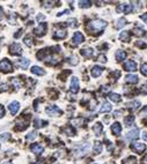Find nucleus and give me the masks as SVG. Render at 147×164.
<instances>
[{
    "instance_id": "1",
    "label": "nucleus",
    "mask_w": 147,
    "mask_h": 164,
    "mask_svg": "<svg viewBox=\"0 0 147 164\" xmlns=\"http://www.w3.org/2000/svg\"><path fill=\"white\" fill-rule=\"evenodd\" d=\"M105 27H107V22H105L104 20L96 19V20H92V21L88 23L87 29H88L89 31H92L93 34H98V33H101Z\"/></svg>"
},
{
    "instance_id": "2",
    "label": "nucleus",
    "mask_w": 147,
    "mask_h": 164,
    "mask_svg": "<svg viewBox=\"0 0 147 164\" xmlns=\"http://www.w3.org/2000/svg\"><path fill=\"white\" fill-rule=\"evenodd\" d=\"M0 72H4V73L13 72V66H12V63L8 59H2L0 61Z\"/></svg>"
},
{
    "instance_id": "3",
    "label": "nucleus",
    "mask_w": 147,
    "mask_h": 164,
    "mask_svg": "<svg viewBox=\"0 0 147 164\" xmlns=\"http://www.w3.org/2000/svg\"><path fill=\"white\" fill-rule=\"evenodd\" d=\"M89 149H90V144L86 142V143H84V144H81V146H79V147L75 149V155H76L78 157L85 156L86 154L89 152Z\"/></svg>"
},
{
    "instance_id": "4",
    "label": "nucleus",
    "mask_w": 147,
    "mask_h": 164,
    "mask_svg": "<svg viewBox=\"0 0 147 164\" xmlns=\"http://www.w3.org/2000/svg\"><path fill=\"white\" fill-rule=\"evenodd\" d=\"M46 114L51 116V117H56V116H59L62 114V110L59 109L57 105H49L46 109H45Z\"/></svg>"
},
{
    "instance_id": "5",
    "label": "nucleus",
    "mask_w": 147,
    "mask_h": 164,
    "mask_svg": "<svg viewBox=\"0 0 147 164\" xmlns=\"http://www.w3.org/2000/svg\"><path fill=\"white\" fill-rule=\"evenodd\" d=\"M23 50H22L21 45L19 43H13L10 46V53L13 55H21Z\"/></svg>"
},
{
    "instance_id": "6",
    "label": "nucleus",
    "mask_w": 147,
    "mask_h": 164,
    "mask_svg": "<svg viewBox=\"0 0 147 164\" xmlns=\"http://www.w3.org/2000/svg\"><path fill=\"white\" fill-rule=\"evenodd\" d=\"M46 29H48L46 23H40V26L36 27V28L34 29V34H35L36 36H38V37H42V36H44L45 33H46Z\"/></svg>"
},
{
    "instance_id": "7",
    "label": "nucleus",
    "mask_w": 147,
    "mask_h": 164,
    "mask_svg": "<svg viewBox=\"0 0 147 164\" xmlns=\"http://www.w3.org/2000/svg\"><path fill=\"white\" fill-rule=\"evenodd\" d=\"M133 11V5H127V4H121L118 5L117 7V12L118 13H125V14H129Z\"/></svg>"
},
{
    "instance_id": "8",
    "label": "nucleus",
    "mask_w": 147,
    "mask_h": 164,
    "mask_svg": "<svg viewBox=\"0 0 147 164\" xmlns=\"http://www.w3.org/2000/svg\"><path fill=\"white\" fill-rule=\"evenodd\" d=\"M79 89H80V82H79V79L73 77L72 79H71V88H70V90H71V93L76 94V93L79 91Z\"/></svg>"
},
{
    "instance_id": "9",
    "label": "nucleus",
    "mask_w": 147,
    "mask_h": 164,
    "mask_svg": "<svg viewBox=\"0 0 147 164\" xmlns=\"http://www.w3.org/2000/svg\"><path fill=\"white\" fill-rule=\"evenodd\" d=\"M131 149L135 150L137 154H141L146 150V146H145V143L135 142L133 144H131Z\"/></svg>"
},
{
    "instance_id": "10",
    "label": "nucleus",
    "mask_w": 147,
    "mask_h": 164,
    "mask_svg": "<svg viewBox=\"0 0 147 164\" xmlns=\"http://www.w3.org/2000/svg\"><path fill=\"white\" fill-rule=\"evenodd\" d=\"M139 133H140L139 128H133L132 131H130L125 135V140H127V141L136 140V139H138V138H139Z\"/></svg>"
},
{
    "instance_id": "11",
    "label": "nucleus",
    "mask_w": 147,
    "mask_h": 164,
    "mask_svg": "<svg viewBox=\"0 0 147 164\" xmlns=\"http://www.w3.org/2000/svg\"><path fill=\"white\" fill-rule=\"evenodd\" d=\"M8 110H10V112H11L13 116H15L19 111H20V103L18 102V101H13L10 103V105H8Z\"/></svg>"
},
{
    "instance_id": "12",
    "label": "nucleus",
    "mask_w": 147,
    "mask_h": 164,
    "mask_svg": "<svg viewBox=\"0 0 147 164\" xmlns=\"http://www.w3.org/2000/svg\"><path fill=\"white\" fill-rule=\"evenodd\" d=\"M124 71H127V72H136L137 71V64L136 61H133V60H127L124 63Z\"/></svg>"
},
{
    "instance_id": "13",
    "label": "nucleus",
    "mask_w": 147,
    "mask_h": 164,
    "mask_svg": "<svg viewBox=\"0 0 147 164\" xmlns=\"http://www.w3.org/2000/svg\"><path fill=\"white\" fill-rule=\"evenodd\" d=\"M15 64H16V66L21 67L22 69H27L28 66L30 65V60L27 59V58H21V59H18V60L15 61Z\"/></svg>"
},
{
    "instance_id": "14",
    "label": "nucleus",
    "mask_w": 147,
    "mask_h": 164,
    "mask_svg": "<svg viewBox=\"0 0 147 164\" xmlns=\"http://www.w3.org/2000/svg\"><path fill=\"white\" fill-rule=\"evenodd\" d=\"M84 41H85V37H84V35H82V33H80V31L74 33L73 38H72V42H73V44H75V45H79V44L82 43Z\"/></svg>"
},
{
    "instance_id": "15",
    "label": "nucleus",
    "mask_w": 147,
    "mask_h": 164,
    "mask_svg": "<svg viewBox=\"0 0 147 164\" xmlns=\"http://www.w3.org/2000/svg\"><path fill=\"white\" fill-rule=\"evenodd\" d=\"M30 150L35 155H41L44 152V147H43L42 144H38V143H32V146H30Z\"/></svg>"
},
{
    "instance_id": "16",
    "label": "nucleus",
    "mask_w": 147,
    "mask_h": 164,
    "mask_svg": "<svg viewBox=\"0 0 147 164\" xmlns=\"http://www.w3.org/2000/svg\"><path fill=\"white\" fill-rule=\"evenodd\" d=\"M66 36H67V31L65 29H58L53 34V38H56V39H63Z\"/></svg>"
},
{
    "instance_id": "17",
    "label": "nucleus",
    "mask_w": 147,
    "mask_h": 164,
    "mask_svg": "<svg viewBox=\"0 0 147 164\" xmlns=\"http://www.w3.org/2000/svg\"><path fill=\"white\" fill-rule=\"evenodd\" d=\"M90 73H92V77H98L102 73H103V68L101 67V66H94L93 68H92V71H90Z\"/></svg>"
},
{
    "instance_id": "18",
    "label": "nucleus",
    "mask_w": 147,
    "mask_h": 164,
    "mask_svg": "<svg viewBox=\"0 0 147 164\" xmlns=\"http://www.w3.org/2000/svg\"><path fill=\"white\" fill-rule=\"evenodd\" d=\"M80 53L82 55V57L85 58H92L93 55H94V50L92 47H85L80 51Z\"/></svg>"
},
{
    "instance_id": "19",
    "label": "nucleus",
    "mask_w": 147,
    "mask_h": 164,
    "mask_svg": "<svg viewBox=\"0 0 147 164\" xmlns=\"http://www.w3.org/2000/svg\"><path fill=\"white\" fill-rule=\"evenodd\" d=\"M125 81L127 83H132V85H136L139 81V77H137L136 74H127L125 77Z\"/></svg>"
},
{
    "instance_id": "20",
    "label": "nucleus",
    "mask_w": 147,
    "mask_h": 164,
    "mask_svg": "<svg viewBox=\"0 0 147 164\" xmlns=\"http://www.w3.org/2000/svg\"><path fill=\"white\" fill-rule=\"evenodd\" d=\"M111 132L115 134V135H119L121 134V132H122V125L119 124V122H114L112 125H111Z\"/></svg>"
},
{
    "instance_id": "21",
    "label": "nucleus",
    "mask_w": 147,
    "mask_h": 164,
    "mask_svg": "<svg viewBox=\"0 0 147 164\" xmlns=\"http://www.w3.org/2000/svg\"><path fill=\"white\" fill-rule=\"evenodd\" d=\"M93 131H94L95 135L100 136L102 134V132H103V125L101 122H96L94 126H93Z\"/></svg>"
},
{
    "instance_id": "22",
    "label": "nucleus",
    "mask_w": 147,
    "mask_h": 164,
    "mask_svg": "<svg viewBox=\"0 0 147 164\" xmlns=\"http://www.w3.org/2000/svg\"><path fill=\"white\" fill-rule=\"evenodd\" d=\"M130 38H131V33L127 30H124L119 34V39L123 42H130Z\"/></svg>"
},
{
    "instance_id": "23",
    "label": "nucleus",
    "mask_w": 147,
    "mask_h": 164,
    "mask_svg": "<svg viewBox=\"0 0 147 164\" xmlns=\"http://www.w3.org/2000/svg\"><path fill=\"white\" fill-rule=\"evenodd\" d=\"M30 71H32V74H35V75H40V77H42V75L45 74V71H44L43 68H41V67H38V66H32Z\"/></svg>"
},
{
    "instance_id": "24",
    "label": "nucleus",
    "mask_w": 147,
    "mask_h": 164,
    "mask_svg": "<svg viewBox=\"0 0 147 164\" xmlns=\"http://www.w3.org/2000/svg\"><path fill=\"white\" fill-rule=\"evenodd\" d=\"M126 106H127L130 110H132V111H137V110L141 106V104H140V102H138V101H133V102L127 103Z\"/></svg>"
},
{
    "instance_id": "25",
    "label": "nucleus",
    "mask_w": 147,
    "mask_h": 164,
    "mask_svg": "<svg viewBox=\"0 0 147 164\" xmlns=\"http://www.w3.org/2000/svg\"><path fill=\"white\" fill-rule=\"evenodd\" d=\"M116 60L117 61H123V60H125L126 58V52L125 51H123V50H118L117 52H116Z\"/></svg>"
},
{
    "instance_id": "26",
    "label": "nucleus",
    "mask_w": 147,
    "mask_h": 164,
    "mask_svg": "<svg viewBox=\"0 0 147 164\" xmlns=\"http://www.w3.org/2000/svg\"><path fill=\"white\" fill-rule=\"evenodd\" d=\"M111 110H112V108H111V104H110V103H108V102H104V103L102 104L101 109H100V112H101V113H107V112H110Z\"/></svg>"
},
{
    "instance_id": "27",
    "label": "nucleus",
    "mask_w": 147,
    "mask_h": 164,
    "mask_svg": "<svg viewBox=\"0 0 147 164\" xmlns=\"http://www.w3.org/2000/svg\"><path fill=\"white\" fill-rule=\"evenodd\" d=\"M102 143L100 142V141H95L94 142V146H93V150H94L95 154H100L102 153Z\"/></svg>"
},
{
    "instance_id": "28",
    "label": "nucleus",
    "mask_w": 147,
    "mask_h": 164,
    "mask_svg": "<svg viewBox=\"0 0 147 164\" xmlns=\"http://www.w3.org/2000/svg\"><path fill=\"white\" fill-rule=\"evenodd\" d=\"M133 122H135V116H127V117L124 118V124H125L126 127L132 126Z\"/></svg>"
},
{
    "instance_id": "29",
    "label": "nucleus",
    "mask_w": 147,
    "mask_h": 164,
    "mask_svg": "<svg viewBox=\"0 0 147 164\" xmlns=\"http://www.w3.org/2000/svg\"><path fill=\"white\" fill-rule=\"evenodd\" d=\"M109 98L111 99L112 102H115V103H119V102L122 101L121 95H118V94H116V93H111V94L109 95Z\"/></svg>"
},
{
    "instance_id": "30",
    "label": "nucleus",
    "mask_w": 147,
    "mask_h": 164,
    "mask_svg": "<svg viewBox=\"0 0 147 164\" xmlns=\"http://www.w3.org/2000/svg\"><path fill=\"white\" fill-rule=\"evenodd\" d=\"M36 138H37V132L36 131H32L30 133H28L26 135V140L27 141H34Z\"/></svg>"
},
{
    "instance_id": "31",
    "label": "nucleus",
    "mask_w": 147,
    "mask_h": 164,
    "mask_svg": "<svg viewBox=\"0 0 147 164\" xmlns=\"http://www.w3.org/2000/svg\"><path fill=\"white\" fill-rule=\"evenodd\" d=\"M127 24V21H126L125 17H121V19H118V21H117V28L118 29H121V28H123L124 26Z\"/></svg>"
},
{
    "instance_id": "32",
    "label": "nucleus",
    "mask_w": 147,
    "mask_h": 164,
    "mask_svg": "<svg viewBox=\"0 0 147 164\" xmlns=\"http://www.w3.org/2000/svg\"><path fill=\"white\" fill-rule=\"evenodd\" d=\"M34 124H35V126L37 127V128H40V127H43V126H45L48 122L46 121H44V120H42V119H35V121H34Z\"/></svg>"
},
{
    "instance_id": "33",
    "label": "nucleus",
    "mask_w": 147,
    "mask_h": 164,
    "mask_svg": "<svg viewBox=\"0 0 147 164\" xmlns=\"http://www.w3.org/2000/svg\"><path fill=\"white\" fill-rule=\"evenodd\" d=\"M123 164H137L136 157H133V156H130V157H127L126 160H124V161H123Z\"/></svg>"
},
{
    "instance_id": "34",
    "label": "nucleus",
    "mask_w": 147,
    "mask_h": 164,
    "mask_svg": "<svg viewBox=\"0 0 147 164\" xmlns=\"http://www.w3.org/2000/svg\"><path fill=\"white\" fill-rule=\"evenodd\" d=\"M92 6L90 1H79V7L80 8H89Z\"/></svg>"
},
{
    "instance_id": "35",
    "label": "nucleus",
    "mask_w": 147,
    "mask_h": 164,
    "mask_svg": "<svg viewBox=\"0 0 147 164\" xmlns=\"http://www.w3.org/2000/svg\"><path fill=\"white\" fill-rule=\"evenodd\" d=\"M12 83H13L14 87H16V88L22 87V82L19 80V79H16V77H13V79H12Z\"/></svg>"
},
{
    "instance_id": "36",
    "label": "nucleus",
    "mask_w": 147,
    "mask_h": 164,
    "mask_svg": "<svg viewBox=\"0 0 147 164\" xmlns=\"http://www.w3.org/2000/svg\"><path fill=\"white\" fill-rule=\"evenodd\" d=\"M68 63L71 64V65H78V63H79V60H78V57L76 55H72V57H70L68 58Z\"/></svg>"
},
{
    "instance_id": "37",
    "label": "nucleus",
    "mask_w": 147,
    "mask_h": 164,
    "mask_svg": "<svg viewBox=\"0 0 147 164\" xmlns=\"http://www.w3.org/2000/svg\"><path fill=\"white\" fill-rule=\"evenodd\" d=\"M15 21H16V14H15V13H11L10 16H8V22H10V24H15Z\"/></svg>"
},
{
    "instance_id": "38",
    "label": "nucleus",
    "mask_w": 147,
    "mask_h": 164,
    "mask_svg": "<svg viewBox=\"0 0 147 164\" xmlns=\"http://www.w3.org/2000/svg\"><path fill=\"white\" fill-rule=\"evenodd\" d=\"M11 139V134L10 133H1L0 134V140L1 141H7Z\"/></svg>"
},
{
    "instance_id": "39",
    "label": "nucleus",
    "mask_w": 147,
    "mask_h": 164,
    "mask_svg": "<svg viewBox=\"0 0 147 164\" xmlns=\"http://www.w3.org/2000/svg\"><path fill=\"white\" fill-rule=\"evenodd\" d=\"M24 44H26L28 47H32V38L30 37V36L24 37Z\"/></svg>"
},
{
    "instance_id": "40",
    "label": "nucleus",
    "mask_w": 147,
    "mask_h": 164,
    "mask_svg": "<svg viewBox=\"0 0 147 164\" xmlns=\"http://www.w3.org/2000/svg\"><path fill=\"white\" fill-rule=\"evenodd\" d=\"M140 72H141L143 75L147 77V63H144V64L141 65V67H140Z\"/></svg>"
},
{
    "instance_id": "41",
    "label": "nucleus",
    "mask_w": 147,
    "mask_h": 164,
    "mask_svg": "<svg viewBox=\"0 0 147 164\" xmlns=\"http://www.w3.org/2000/svg\"><path fill=\"white\" fill-rule=\"evenodd\" d=\"M133 33L136 34L137 36H143V35H145V30L143 29V28H135V30H133Z\"/></svg>"
},
{
    "instance_id": "42",
    "label": "nucleus",
    "mask_w": 147,
    "mask_h": 164,
    "mask_svg": "<svg viewBox=\"0 0 147 164\" xmlns=\"http://www.w3.org/2000/svg\"><path fill=\"white\" fill-rule=\"evenodd\" d=\"M67 23H68V26H70V27H72V28H74V27H78V22H76L75 19H71V20H68Z\"/></svg>"
},
{
    "instance_id": "43",
    "label": "nucleus",
    "mask_w": 147,
    "mask_h": 164,
    "mask_svg": "<svg viewBox=\"0 0 147 164\" xmlns=\"http://www.w3.org/2000/svg\"><path fill=\"white\" fill-rule=\"evenodd\" d=\"M97 60L100 61V63H107V57H105L104 55H98V58H97Z\"/></svg>"
},
{
    "instance_id": "44",
    "label": "nucleus",
    "mask_w": 147,
    "mask_h": 164,
    "mask_svg": "<svg viewBox=\"0 0 147 164\" xmlns=\"http://www.w3.org/2000/svg\"><path fill=\"white\" fill-rule=\"evenodd\" d=\"M8 89V86L6 85V83H1L0 85V93H4V91H6Z\"/></svg>"
},
{
    "instance_id": "45",
    "label": "nucleus",
    "mask_w": 147,
    "mask_h": 164,
    "mask_svg": "<svg viewBox=\"0 0 147 164\" xmlns=\"http://www.w3.org/2000/svg\"><path fill=\"white\" fill-rule=\"evenodd\" d=\"M4 116H5V108L0 104V119H1Z\"/></svg>"
},
{
    "instance_id": "46",
    "label": "nucleus",
    "mask_w": 147,
    "mask_h": 164,
    "mask_svg": "<svg viewBox=\"0 0 147 164\" xmlns=\"http://www.w3.org/2000/svg\"><path fill=\"white\" fill-rule=\"evenodd\" d=\"M140 19H141V20H143V21L147 24V13H144L143 15H140Z\"/></svg>"
},
{
    "instance_id": "47",
    "label": "nucleus",
    "mask_w": 147,
    "mask_h": 164,
    "mask_svg": "<svg viewBox=\"0 0 147 164\" xmlns=\"http://www.w3.org/2000/svg\"><path fill=\"white\" fill-rule=\"evenodd\" d=\"M22 31H23V30H22V29H20V30L18 31V33L14 34V37H15V38H19V37H20V36L22 35Z\"/></svg>"
},
{
    "instance_id": "48",
    "label": "nucleus",
    "mask_w": 147,
    "mask_h": 164,
    "mask_svg": "<svg viewBox=\"0 0 147 164\" xmlns=\"http://www.w3.org/2000/svg\"><path fill=\"white\" fill-rule=\"evenodd\" d=\"M44 19H45V16L42 15V14H38L37 15V21H41V20H44Z\"/></svg>"
},
{
    "instance_id": "49",
    "label": "nucleus",
    "mask_w": 147,
    "mask_h": 164,
    "mask_svg": "<svg viewBox=\"0 0 147 164\" xmlns=\"http://www.w3.org/2000/svg\"><path fill=\"white\" fill-rule=\"evenodd\" d=\"M141 164H147V155H145L144 158L141 160Z\"/></svg>"
},
{
    "instance_id": "50",
    "label": "nucleus",
    "mask_w": 147,
    "mask_h": 164,
    "mask_svg": "<svg viewBox=\"0 0 147 164\" xmlns=\"http://www.w3.org/2000/svg\"><path fill=\"white\" fill-rule=\"evenodd\" d=\"M137 45H138L139 47H144V49H145V47L147 46V45H146L145 43H137Z\"/></svg>"
},
{
    "instance_id": "51",
    "label": "nucleus",
    "mask_w": 147,
    "mask_h": 164,
    "mask_svg": "<svg viewBox=\"0 0 147 164\" xmlns=\"http://www.w3.org/2000/svg\"><path fill=\"white\" fill-rule=\"evenodd\" d=\"M109 90H110V88L109 87H102V91H103V93H108Z\"/></svg>"
},
{
    "instance_id": "52",
    "label": "nucleus",
    "mask_w": 147,
    "mask_h": 164,
    "mask_svg": "<svg viewBox=\"0 0 147 164\" xmlns=\"http://www.w3.org/2000/svg\"><path fill=\"white\" fill-rule=\"evenodd\" d=\"M2 17H4V11H2V8L0 7V21L2 20Z\"/></svg>"
},
{
    "instance_id": "53",
    "label": "nucleus",
    "mask_w": 147,
    "mask_h": 164,
    "mask_svg": "<svg viewBox=\"0 0 147 164\" xmlns=\"http://www.w3.org/2000/svg\"><path fill=\"white\" fill-rule=\"evenodd\" d=\"M141 136H143V139H144V140H145V141H147V132H144V133H143V135H141Z\"/></svg>"
},
{
    "instance_id": "54",
    "label": "nucleus",
    "mask_w": 147,
    "mask_h": 164,
    "mask_svg": "<svg viewBox=\"0 0 147 164\" xmlns=\"http://www.w3.org/2000/svg\"><path fill=\"white\" fill-rule=\"evenodd\" d=\"M143 113H144V114H147V106L144 110H143Z\"/></svg>"
},
{
    "instance_id": "55",
    "label": "nucleus",
    "mask_w": 147,
    "mask_h": 164,
    "mask_svg": "<svg viewBox=\"0 0 147 164\" xmlns=\"http://www.w3.org/2000/svg\"><path fill=\"white\" fill-rule=\"evenodd\" d=\"M4 164H13V163H11V162H5Z\"/></svg>"
},
{
    "instance_id": "56",
    "label": "nucleus",
    "mask_w": 147,
    "mask_h": 164,
    "mask_svg": "<svg viewBox=\"0 0 147 164\" xmlns=\"http://www.w3.org/2000/svg\"><path fill=\"white\" fill-rule=\"evenodd\" d=\"M0 148H1V146H0Z\"/></svg>"
}]
</instances>
